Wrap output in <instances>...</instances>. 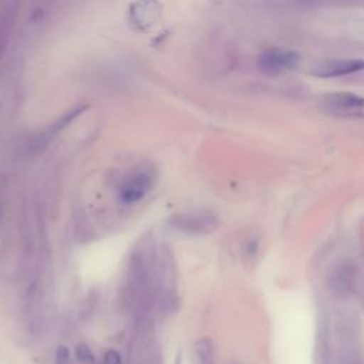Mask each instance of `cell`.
<instances>
[{
	"label": "cell",
	"mask_w": 364,
	"mask_h": 364,
	"mask_svg": "<svg viewBox=\"0 0 364 364\" xmlns=\"http://www.w3.org/2000/svg\"><path fill=\"white\" fill-rule=\"evenodd\" d=\"M70 350L65 346H58L55 351V364H70Z\"/></svg>",
	"instance_id": "cell-8"
},
{
	"label": "cell",
	"mask_w": 364,
	"mask_h": 364,
	"mask_svg": "<svg viewBox=\"0 0 364 364\" xmlns=\"http://www.w3.org/2000/svg\"><path fill=\"white\" fill-rule=\"evenodd\" d=\"M1 219H3V205H1V198H0V223H1Z\"/></svg>",
	"instance_id": "cell-10"
},
{
	"label": "cell",
	"mask_w": 364,
	"mask_h": 364,
	"mask_svg": "<svg viewBox=\"0 0 364 364\" xmlns=\"http://www.w3.org/2000/svg\"><path fill=\"white\" fill-rule=\"evenodd\" d=\"M364 70V60H333L324 61L313 67L311 73L320 78L344 77Z\"/></svg>",
	"instance_id": "cell-5"
},
{
	"label": "cell",
	"mask_w": 364,
	"mask_h": 364,
	"mask_svg": "<svg viewBox=\"0 0 364 364\" xmlns=\"http://www.w3.org/2000/svg\"><path fill=\"white\" fill-rule=\"evenodd\" d=\"M154 182L152 173L146 169H139L129 175L119 188V199L124 203H135L142 199L151 189Z\"/></svg>",
	"instance_id": "cell-4"
},
{
	"label": "cell",
	"mask_w": 364,
	"mask_h": 364,
	"mask_svg": "<svg viewBox=\"0 0 364 364\" xmlns=\"http://www.w3.org/2000/svg\"><path fill=\"white\" fill-rule=\"evenodd\" d=\"M171 226L186 235H208L219 226V219L209 212L179 213L171 218Z\"/></svg>",
	"instance_id": "cell-3"
},
{
	"label": "cell",
	"mask_w": 364,
	"mask_h": 364,
	"mask_svg": "<svg viewBox=\"0 0 364 364\" xmlns=\"http://www.w3.org/2000/svg\"><path fill=\"white\" fill-rule=\"evenodd\" d=\"M301 57L293 50L272 48L263 51L257 58V67L267 75H277L299 67Z\"/></svg>",
	"instance_id": "cell-2"
},
{
	"label": "cell",
	"mask_w": 364,
	"mask_h": 364,
	"mask_svg": "<svg viewBox=\"0 0 364 364\" xmlns=\"http://www.w3.org/2000/svg\"><path fill=\"white\" fill-rule=\"evenodd\" d=\"M321 108L340 118H364V97L351 92H333L324 97Z\"/></svg>",
	"instance_id": "cell-1"
},
{
	"label": "cell",
	"mask_w": 364,
	"mask_h": 364,
	"mask_svg": "<svg viewBox=\"0 0 364 364\" xmlns=\"http://www.w3.org/2000/svg\"><path fill=\"white\" fill-rule=\"evenodd\" d=\"M102 364H121V355L115 350H108L105 351L102 357Z\"/></svg>",
	"instance_id": "cell-9"
},
{
	"label": "cell",
	"mask_w": 364,
	"mask_h": 364,
	"mask_svg": "<svg viewBox=\"0 0 364 364\" xmlns=\"http://www.w3.org/2000/svg\"><path fill=\"white\" fill-rule=\"evenodd\" d=\"M75 357H77L78 361H81L84 364H92L95 361L94 353L91 351V348L85 343H80L75 347Z\"/></svg>",
	"instance_id": "cell-7"
},
{
	"label": "cell",
	"mask_w": 364,
	"mask_h": 364,
	"mask_svg": "<svg viewBox=\"0 0 364 364\" xmlns=\"http://www.w3.org/2000/svg\"><path fill=\"white\" fill-rule=\"evenodd\" d=\"M195 364H215V348L213 343L208 337L196 340L193 346Z\"/></svg>",
	"instance_id": "cell-6"
}]
</instances>
